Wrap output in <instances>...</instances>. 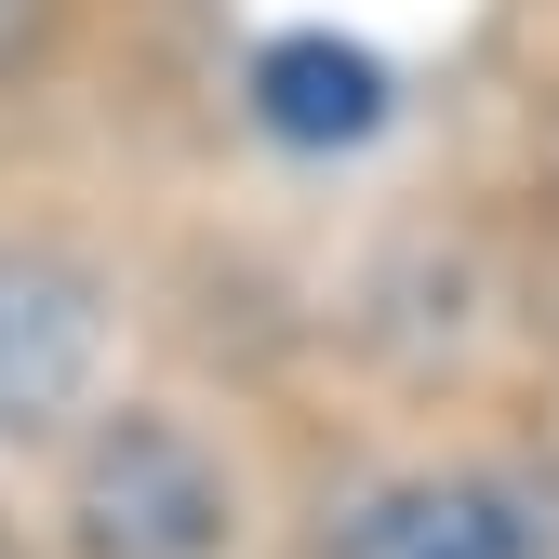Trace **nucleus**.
I'll list each match as a JSON object with an SVG mask.
<instances>
[{"label":"nucleus","mask_w":559,"mask_h":559,"mask_svg":"<svg viewBox=\"0 0 559 559\" xmlns=\"http://www.w3.org/2000/svg\"><path fill=\"white\" fill-rule=\"evenodd\" d=\"M240 493L174 413H107L67 466V559H227Z\"/></svg>","instance_id":"nucleus-1"},{"label":"nucleus","mask_w":559,"mask_h":559,"mask_svg":"<svg viewBox=\"0 0 559 559\" xmlns=\"http://www.w3.org/2000/svg\"><path fill=\"white\" fill-rule=\"evenodd\" d=\"M320 559H559V479L533 466H400L320 520Z\"/></svg>","instance_id":"nucleus-2"},{"label":"nucleus","mask_w":559,"mask_h":559,"mask_svg":"<svg viewBox=\"0 0 559 559\" xmlns=\"http://www.w3.org/2000/svg\"><path fill=\"white\" fill-rule=\"evenodd\" d=\"M94 346H107L94 280L0 240V427H53V413H81Z\"/></svg>","instance_id":"nucleus-3"},{"label":"nucleus","mask_w":559,"mask_h":559,"mask_svg":"<svg viewBox=\"0 0 559 559\" xmlns=\"http://www.w3.org/2000/svg\"><path fill=\"white\" fill-rule=\"evenodd\" d=\"M253 120L280 147H360L386 120V67L360 40H333V27H294V40L253 53Z\"/></svg>","instance_id":"nucleus-4"},{"label":"nucleus","mask_w":559,"mask_h":559,"mask_svg":"<svg viewBox=\"0 0 559 559\" xmlns=\"http://www.w3.org/2000/svg\"><path fill=\"white\" fill-rule=\"evenodd\" d=\"M27 14H40V0H0V53H14V40H27Z\"/></svg>","instance_id":"nucleus-5"}]
</instances>
